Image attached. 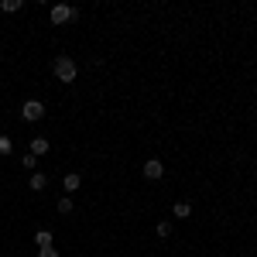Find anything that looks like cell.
<instances>
[{
	"label": "cell",
	"instance_id": "15",
	"mask_svg": "<svg viewBox=\"0 0 257 257\" xmlns=\"http://www.w3.org/2000/svg\"><path fill=\"white\" fill-rule=\"evenodd\" d=\"M11 151V138H0V155H7Z\"/></svg>",
	"mask_w": 257,
	"mask_h": 257
},
{
	"label": "cell",
	"instance_id": "12",
	"mask_svg": "<svg viewBox=\"0 0 257 257\" xmlns=\"http://www.w3.org/2000/svg\"><path fill=\"white\" fill-rule=\"evenodd\" d=\"M155 230H158V237H168V233H172V223H168V219H161Z\"/></svg>",
	"mask_w": 257,
	"mask_h": 257
},
{
	"label": "cell",
	"instance_id": "6",
	"mask_svg": "<svg viewBox=\"0 0 257 257\" xmlns=\"http://www.w3.org/2000/svg\"><path fill=\"white\" fill-rule=\"evenodd\" d=\"M28 185H31V192H41V189L48 185V178L41 175V172H31V178H28Z\"/></svg>",
	"mask_w": 257,
	"mask_h": 257
},
{
	"label": "cell",
	"instance_id": "8",
	"mask_svg": "<svg viewBox=\"0 0 257 257\" xmlns=\"http://www.w3.org/2000/svg\"><path fill=\"white\" fill-rule=\"evenodd\" d=\"M35 243H38V247H52V233H48V230H38V233H35Z\"/></svg>",
	"mask_w": 257,
	"mask_h": 257
},
{
	"label": "cell",
	"instance_id": "2",
	"mask_svg": "<svg viewBox=\"0 0 257 257\" xmlns=\"http://www.w3.org/2000/svg\"><path fill=\"white\" fill-rule=\"evenodd\" d=\"M45 117V103L41 99H24V106H21V120H28V123H35V120Z\"/></svg>",
	"mask_w": 257,
	"mask_h": 257
},
{
	"label": "cell",
	"instance_id": "11",
	"mask_svg": "<svg viewBox=\"0 0 257 257\" xmlns=\"http://www.w3.org/2000/svg\"><path fill=\"white\" fill-rule=\"evenodd\" d=\"M21 165H24V168H28V172H35V165H38V158H35V155H31V151H28V155H24V158H21Z\"/></svg>",
	"mask_w": 257,
	"mask_h": 257
},
{
	"label": "cell",
	"instance_id": "1",
	"mask_svg": "<svg viewBox=\"0 0 257 257\" xmlns=\"http://www.w3.org/2000/svg\"><path fill=\"white\" fill-rule=\"evenodd\" d=\"M52 72H55V79H59V82H76V76H79V65H76V59H69V55H55V62H52Z\"/></svg>",
	"mask_w": 257,
	"mask_h": 257
},
{
	"label": "cell",
	"instance_id": "10",
	"mask_svg": "<svg viewBox=\"0 0 257 257\" xmlns=\"http://www.w3.org/2000/svg\"><path fill=\"white\" fill-rule=\"evenodd\" d=\"M0 11H7V14H14V11H21V0H4V4H0Z\"/></svg>",
	"mask_w": 257,
	"mask_h": 257
},
{
	"label": "cell",
	"instance_id": "9",
	"mask_svg": "<svg viewBox=\"0 0 257 257\" xmlns=\"http://www.w3.org/2000/svg\"><path fill=\"white\" fill-rule=\"evenodd\" d=\"M175 216H178V219L192 216V206H189V202H175Z\"/></svg>",
	"mask_w": 257,
	"mask_h": 257
},
{
	"label": "cell",
	"instance_id": "5",
	"mask_svg": "<svg viewBox=\"0 0 257 257\" xmlns=\"http://www.w3.org/2000/svg\"><path fill=\"white\" fill-rule=\"evenodd\" d=\"M48 148H52V144H48V138H31V155H35V158H38V155H45Z\"/></svg>",
	"mask_w": 257,
	"mask_h": 257
},
{
	"label": "cell",
	"instance_id": "4",
	"mask_svg": "<svg viewBox=\"0 0 257 257\" xmlns=\"http://www.w3.org/2000/svg\"><path fill=\"white\" fill-rule=\"evenodd\" d=\"M161 175H165V161H161V158H148V161H144V178L155 182V178H161Z\"/></svg>",
	"mask_w": 257,
	"mask_h": 257
},
{
	"label": "cell",
	"instance_id": "14",
	"mask_svg": "<svg viewBox=\"0 0 257 257\" xmlns=\"http://www.w3.org/2000/svg\"><path fill=\"white\" fill-rule=\"evenodd\" d=\"M38 257H59V250H55V247H41Z\"/></svg>",
	"mask_w": 257,
	"mask_h": 257
},
{
	"label": "cell",
	"instance_id": "3",
	"mask_svg": "<svg viewBox=\"0 0 257 257\" xmlns=\"http://www.w3.org/2000/svg\"><path fill=\"white\" fill-rule=\"evenodd\" d=\"M76 14H79L76 7H69V4H55V7H52V24H65V21L76 18Z\"/></svg>",
	"mask_w": 257,
	"mask_h": 257
},
{
	"label": "cell",
	"instance_id": "7",
	"mask_svg": "<svg viewBox=\"0 0 257 257\" xmlns=\"http://www.w3.org/2000/svg\"><path fill=\"white\" fill-rule=\"evenodd\" d=\"M62 185H65V192H76V189L82 185V175H76V172H72V175H65V182H62Z\"/></svg>",
	"mask_w": 257,
	"mask_h": 257
},
{
	"label": "cell",
	"instance_id": "13",
	"mask_svg": "<svg viewBox=\"0 0 257 257\" xmlns=\"http://www.w3.org/2000/svg\"><path fill=\"white\" fill-rule=\"evenodd\" d=\"M59 213L65 216V213H72V199L65 196V199H59Z\"/></svg>",
	"mask_w": 257,
	"mask_h": 257
}]
</instances>
